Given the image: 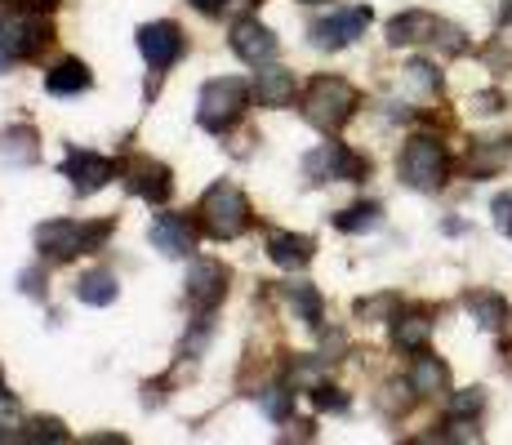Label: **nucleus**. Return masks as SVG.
<instances>
[{"label": "nucleus", "instance_id": "obj_1", "mask_svg": "<svg viewBox=\"0 0 512 445\" xmlns=\"http://www.w3.org/2000/svg\"><path fill=\"white\" fill-rule=\"evenodd\" d=\"M357 103H361L357 85L339 81V76H317V81L308 85V94H303V116H308V121L317 125V130L339 134L343 125L352 121Z\"/></svg>", "mask_w": 512, "mask_h": 445}, {"label": "nucleus", "instance_id": "obj_2", "mask_svg": "<svg viewBox=\"0 0 512 445\" xmlns=\"http://www.w3.org/2000/svg\"><path fill=\"white\" fill-rule=\"evenodd\" d=\"M196 214H201V227L214 241H236V236L250 227V201H245L241 187H232V183H214L210 192L201 196Z\"/></svg>", "mask_w": 512, "mask_h": 445}, {"label": "nucleus", "instance_id": "obj_3", "mask_svg": "<svg viewBox=\"0 0 512 445\" xmlns=\"http://www.w3.org/2000/svg\"><path fill=\"white\" fill-rule=\"evenodd\" d=\"M401 178H406L415 192H441L450 178V152L441 138L432 134H415L401 152Z\"/></svg>", "mask_w": 512, "mask_h": 445}, {"label": "nucleus", "instance_id": "obj_4", "mask_svg": "<svg viewBox=\"0 0 512 445\" xmlns=\"http://www.w3.org/2000/svg\"><path fill=\"white\" fill-rule=\"evenodd\" d=\"M245 103H250V85L236 81V76H219V81H210L201 89V98H196V121L210 134H228L245 116Z\"/></svg>", "mask_w": 512, "mask_h": 445}, {"label": "nucleus", "instance_id": "obj_5", "mask_svg": "<svg viewBox=\"0 0 512 445\" xmlns=\"http://www.w3.org/2000/svg\"><path fill=\"white\" fill-rule=\"evenodd\" d=\"M112 232V223H72V219H54L36 227V250L45 259H76V254L98 250V241Z\"/></svg>", "mask_w": 512, "mask_h": 445}, {"label": "nucleus", "instance_id": "obj_6", "mask_svg": "<svg viewBox=\"0 0 512 445\" xmlns=\"http://www.w3.org/2000/svg\"><path fill=\"white\" fill-rule=\"evenodd\" d=\"M49 36H54V27H49L45 9L36 14V9L27 5V9H14V14L0 18V49H5L9 58H36L49 45Z\"/></svg>", "mask_w": 512, "mask_h": 445}, {"label": "nucleus", "instance_id": "obj_7", "mask_svg": "<svg viewBox=\"0 0 512 445\" xmlns=\"http://www.w3.org/2000/svg\"><path fill=\"white\" fill-rule=\"evenodd\" d=\"M303 170H308L312 183H334V178H366L370 165L361 156H352L343 143H326L303 161Z\"/></svg>", "mask_w": 512, "mask_h": 445}, {"label": "nucleus", "instance_id": "obj_8", "mask_svg": "<svg viewBox=\"0 0 512 445\" xmlns=\"http://www.w3.org/2000/svg\"><path fill=\"white\" fill-rule=\"evenodd\" d=\"M63 178H72V187L81 196H94L98 187H107L116 178V165L107 161V156L98 152H85V147H72V152L63 156Z\"/></svg>", "mask_w": 512, "mask_h": 445}, {"label": "nucleus", "instance_id": "obj_9", "mask_svg": "<svg viewBox=\"0 0 512 445\" xmlns=\"http://www.w3.org/2000/svg\"><path fill=\"white\" fill-rule=\"evenodd\" d=\"M366 27H370V9H366V5L339 9V14L321 18V23L312 27V45H317V49H343V45L357 41Z\"/></svg>", "mask_w": 512, "mask_h": 445}, {"label": "nucleus", "instance_id": "obj_10", "mask_svg": "<svg viewBox=\"0 0 512 445\" xmlns=\"http://www.w3.org/2000/svg\"><path fill=\"white\" fill-rule=\"evenodd\" d=\"M139 49L152 72H165V67L183 54V32L174 23H147V27H139Z\"/></svg>", "mask_w": 512, "mask_h": 445}, {"label": "nucleus", "instance_id": "obj_11", "mask_svg": "<svg viewBox=\"0 0 512 445\" xmlns=\"http://www.w3.org/2000/svg\"><path fill=\"white\" fill-rule=\"evenodd\" d=\"M125 187L134 196H143V201L161 205L170 196V170L161 161H152V156H134V161H125Z\"/></svg>", "mask_w": 512, "mask_h": 445}, {"label": "nucleus", "instance_id": "obj_12", "mask_svg": "<svg viewBox=\"0 0 512 445\" xmlns=\"http://www.w3.org/2000/svg\"><path fill=\"white\" fill-rule=\"evenodd\" d=\"M232 49L245 58V63L268 67L272 58H277V32H268L259 18H241V23L232 27Z\"/></svg>", "mask_w": 512, "mask_h": 445}, {"label": "nucleus", "instance_id": "obj_13", "mask_svg": "<svg viewBox=\"0 0 512 445\" xmlns=\"http://www.w3.org/2000/svg\"><path fill=\"white\" fill-rule=\"evenodd\" d=\"M228 281H232L228 267L214 263V259H201V263H192V272H187V299H192L196 308H214V303L228 294Z\"/></svg>", "mask_w": 512, "mask_h": 445}, {"label": "nucleus", "instance_id": "obj_14", "mask_svg": "<svg viewBox=\"0 0 512 445\" xmlns=\"http://www.w3.org/2000/svg\"><path fill=\"white\" fill-rule=\"evenodd\" d=\"M152 245L161 254H170V259H183V254L196 245V227L187 223L183 214H161V219L152 223Z\"/></svg>", "mask_w": 512, "mask_h": 445}, {"label": "nucleus", "instance_id": "obj_15", "mask_svg": "<svg viewBox=\"0 0 512 445\" xmlns=\"http://www.w3.org/2000/svg\"><path fill=\"white\" fill-rule=\"evenodd\" d=\"M312 254H317L312 236H299V232H272L268 236V259L277 267H308Z\"/></svg>", "mask_w": 512, "mask_h": 445}, {"label": "nucleus", "instance_id": "obj_16", "mask_svg": "<svg viewBox=\"0 0 512 445\" xmlns=\"http://www.w3.org/2000/svg\"><path fill=\"white\" fill-rule=\"evenodd\" d=\"M410 388H415L419 397H441V392H450V370H446V361L419 348L415 370H410Z\"/></svg>", "mask_w": 512, "mask_h": 445}, {"label": "nucleus", "instance_id": "obj_17", "mask_svg": "<svg viewBox=\"0 0 512 445\" xmlns=\"http://www.w3.org/2000/svg\"><path fill=\"white\" fill-rule=\"evenodd\" d=\"M90 67L81 63V58H63V63L54 67V72L45 76V89L54 98H67V94H85V89H90Z\"/></svg>", "mask_w": 512, "mask_h": 445}, {"label": "nucleus", "instance_id": "obj_18", "mask_svg": "<svg viewBox=\"0 0 512 445\" xmlns=\"http://www.w3.org/2000/svg\"><path fill=\"white\" fill-rule=\"evenodd\" d=\"M0 156H5L9 165H36L41 161V143H36L32 125H14V130L0 134Z\"/></svg>", "mask_w": 512, "mask_h": 445}, {"label": "nucleus", "instance_id": "obj_19", "mask_svg": "<svg viewBox=\"0 0 512 445\" xmlns=\"http://www.w3.org/2000/svg\"><path fill=\"white\" fill-rule=\"evenodd\" d=\"M428 32H437V18H432V14H419V9H410V14H397V18L388 23V41H392V45L428 41Z\"/></svg>", "mask_w": 512, "mask_h": 445}, {"label": "nucleus", "instance_id": "obj_20", "mask_svg": "<svg viewBox=\"0 0 512 445\" xmlns=\"http://www.w3.org/2000/svg\"><path fill=\"white\" fill-rule=\"evenodd\" d=\"M254 98H259L263 107H285V103L294 98V76H290V72H281V67H268V72H259Z\"/></svg>", "mask_w": 512, "mask_h": 445}, {"label": "nucleus", "instance_id": "obj_21", "mask_svg": "<svg viewBox=\"0 0 512 445\" xmlns=\"http://www.w3.org/2000/svg\"><path fill=\"white\" fill-rule=\"evenodd\" d=\"M428 334H432V321L423 312H406L401 321H392V343L406 352H419L428 343Z\"/></svg>", "mask_w": 512, "mask_h": 445}, {"label": "nucleus", "instance_id": "obj_22", "mask_svg": "<svg viewBox=\"0 0 512 445\" xmlns=\"http://www.w3.org/2000/svg\"><path fill=\"white\" fill-rule=\"evenodd\" d=\"M76 294H81V303H90V308H107V303H116V276L112 272H85L81 285H76Z\"/></svg>", "mask_w": 512, "mask_h": 445}, {"label": "nucleus", "instance_id": "obj_23", "mask_svg": "<svg viewBox=\"0 0 512 445\" xmlns=\"http://www.w3.org/2000/svg\"><path fill=\"white\" fill-rule=\"evenodd\" d=\"M383 223V210L374 201H361V205H348V210L334 214V227L339 232H374Z\"/></svg>", "mask_w": 512, "mask_h": 445}, {"label": "nucleus", "instance_id": "obj_24", "mask_svg": "<svg viewBox=\"0 0 512 445\" xmlns=\"http://www.w3.org/2000/svg\"><path fill=\"white\" fill-rule=\"evenodd\" d=\"M468 312L477 316L481 330H499L508 316V303L499 299V294H468Z\"/></svg>", "mask_w": 512, "mask_h": 445}, {"label": "nucleus", "instance_id": "obj_25", "mask_svg": "<svg viewBox=\"0 0 512 445\" xmlns=\"http://www.w3.org/2000/svg\"><path fill=\"white\" fill-rule=\"evenodd\" d=\"M406 89H410V94H419V98L437 94V89H441V72L432 63H410L406 67Z\"/></svg>", "mask_w": 512, "mask_h": 445}, {"label": "nucleus", "instance_id": "obj_26", "mask_svg": "<svg viewBox=\"0 0 512 445\" xmlns=\"http://www.w3.org/2000/svg\"><path fill=\"white\" fill-rule=\"evenodd\" d=\"M504 156H508V143H477V152H472L468 170L477 174V178H486L490 170H499V165H504Z\"/></svg>", "mask_w": 512, "mask_h": 445}, {"label": "nucleus", "instance_id": "obj_27", "mask_svg": "<svg viewBox=\"0 0 512 445\" xmlns=\"http://www.w3.org/2000/svg\"><path fill=\"white\" fill-rule=\"evenodd\" d=\"M27 437V419H23V405H18L9 392H0V437Z\"/></svg>", "mask_w": 512, "mask_h": 445}, {"label": "nucleus", "instance_id": "obj_28", "mask_svg": "<svg viewBox=\"0 0 512 445\" xmlns=\"http://www.w3.org/2000/svg\"><path fill=\"white\" fill-rule=\"evenodd\" d=\"M285 294H290V303L299 308V316H303L308 325L321 321V294H317V290H308V285H290Z\"/></svg>", "mask_w": 512, "mask_h": 445}, {"label": "nucleus", "instance_id": "obj_29", "mask_svg": "<svg viewBox=\"0 0 512 445\" xmlns=\"http://www.w3.org/2000/svg\"><path fill=\"white\" fill-rule=\"evenodd\" d=\"M450 410H455L459 419H477V414L486 410V392H481V388H464V392H455Z\"/></svg>", "mask_w": 512, "mask_h": 445}, {"label": "nucleus", "instance_id": "obj_30", "mask_svg": "<svg viewBox=\"0 0 512 445\" xmlns=\"http://www.w3.org/2000/svg\"><path fill=\"white\" fill-rule=\"evenodd\" d=\"M259 405H263V414H268V419L285 423V419H290V405H294V397H290L285 388H272V392H263V397H259Z\"/></svg>", "mask_w": 512, "mask_h": 445}, {"label": "nucleus", "instance_id": "obj_31", "mask_svg": "<svg viewBox=\"0 0 512 445\" xmlns=\"http://www.w3.org/2000/svg\"><path fill=\"white\" fill-rule=\"evenodd\" d=\"M312 405H317V410H330V414H343V410H348V392L321 383V388H312Z\"/></svg>", "mask_w": 512, "mask_h": 445}, {"label": "nucleus", "instance_id": "obj_32", "mask_svg": "<svg viewBox=\"0 0 512 445\" xmlns=\"http://www.w3.org/2000/svg\"><path fill=\"white\" fill-rule=\"evenodd\" d=\"M490 219L504 236H512V192H499L495 201H490Z\"/></svg>", "mask_w": 512, "mask_h": 445}, {"label": "nucleus", "instance_id": "obj_33", "mask_svg": "<svg viewBox=\"0 0 512 445\" xmlns=\"http://www.w3.org/2000/svg\"><path fill=\"white\" fill-rule=\"evenodd\" d=\"M27 441H67V428L58 419H36L27 428Z\"/></svg>", "mask_w": 512, "mask_h": 445}, {"label": "nucleus", "instance_id": "obj_34", "mask_svg": "<svg viewBox=\"0 0 512 445\" xmlns=\"http://www.w3.org/2000/svg\"><path fill=\"white\" fill-rule=\"evenodd\" d=\"M437 45L446 49V54H464V49H468V36L459 32V27H450V23H437Z\"/></svg>", "mask_w": 512, "mask_h": 445}, {"label": "nucleus", "instance_id": "obj_35", "mask_svg": "<svg viewBox=\"0 0 512 445\" xmlns=\"http://www.w3.org/2000/svg\"><path fill=\"white\" fill-rule=\"evenodd\" d=\"M23 294H32V299H45V276L41 272H23Z\"/></svg>", "mask_w": 512, "mask_h": 445}, {"label": "nucleus", "instance_id": "obj_36", "mask_svg": "<svg viewBox=\"0 0 512 445\" xmlns=\"http://www.w3.org/2000/svg\"><path fill=\"white\" fill-rule=\"evenodd\" d=\"M187 5L201 9V14H223V5H228V0H187Z\"/></svg>", "mask_w": 512, "mask_h": 445}, {"label": "nucleus", "instance_id": "obj_37", "mask_svg": "<svg viewBox=\"0 0 512 445\" xmlns=\"http://www.w3.org/2000/svg\"><path fill=\"white\" fill-rule=\"evenodd\" d=\"M27 5H32V0H27ZM36 5H41V9H54V0H36Z\"/></svg>", "mask_w": 512, "mask_h": 445}, {"label": "nucleus", "instance_id": "obj_38", "mask_svg": "<svg viewBox=\"0 0 512 445\" xmlns=\"http://www.w3.org/2000/svg\"><path fill=\"white\" fill-rule=\"evenodd\" d=\"M504 18H508V23H512V0H508V5H504Z\"/></svg>", "mask_w": 512, "mask_h": 445}, {"label": "nucleus", "instance_id": "obj_39", "mask_svg": "<svg viewBox=\"0 0 512 445\" xmlns=\"http://www.w3.org/2000/svg\"><path fill=\"white\" fill-rule=\"evenodd\" d=\"M303 5H317V0H303Z\"/></svg>", "mask_w": 512, "mask_h": 445}, {"label": "nucleus", "instance_id": "obj_40", "mask_svg": "<svg viewBox=\"0 0 512 445\" xmlns=\"http://www.w3.org/2000/svg\"><path fill=\"white\" fill-rule=\"evenodd\" d=\"M0 392H5V383H0Z\"/></svg>", "mask_w": 512, "mask_h": 445}]
</instances>
